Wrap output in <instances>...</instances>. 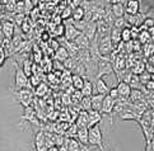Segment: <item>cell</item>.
Segmentation results:
<instances>
[{"label":"cell","mask_w":154,"mask_h":151,"mask_svg":"<svg viewBox=\"0 0 154 151\" xmlns=\"http://www.w3.org/2000/svg\"><path fill=\"white\" fill-rule=\"evenodd\" d=\"M14 66H15V89L20 90V89H24V88H31V84H29V76H27V74L23 71V69L19 67L18 62L15 61L14 62Z\"/></svg>","instance_id":"1"},{"label":"cell","mask_w":154,"mask_h":151,"mask_svg":"<svg viewBox=\"0 0 154 151\" xmlns=\"http://www.w3.org/2000/svg\"><path fill=\"white\" fill-rule=\"evenodd\" d=\"M89 145L91 146H98L101 149V151H104L102 131H101V128H100L98 125L89 128Z\"/></svg>","instance_id":"2"},{"label":"cell","mask_w":154,"mask_h":151,"mask_svg":"<svg viewBox=\"0 0 154 151\" xmlns=\"http://www.w3.org/2000/svg\"><path fill=\"white\" fill-rule=\"evenodd\" d=\"M98 50H100V53L102 56H108L115 51V46L111 41V37L106 36L103 38L98 40Z\"/></svg>","instance_id":"3"},{"label":"cell","mask_w":154,"mask_h":151,"mask_svg":"<svg viewBox=\"0 0 154 151\" xmlns=\"http://www.w3.org/2000/svg\"><path fill=\"white\" fill-rule=\"evenodd\" d=\"M17 102L20 103L24 108L27 107H31V103L33 100V94L29 89H20V90H17Z\"/></svg>","instance_id":"4"},{"label":"cell","mask_w":154,"mask_h":151,"mask_svg":"<svg viewBox=\"0 0 154 151\" xmlns=\"http://www.w3.org/2000/svg\"><path fill=\"white\" fill-rule=\"evenodd\" d=\"M115 104H116V100H115L113 98H111V96H109L108 94L104 96V100H103V105H102L101 113H102V114L109 116V122H111V125H112V113H113Z\"/></svg>","instance_id":"5"},{"label":"cell","mask_w":154,"mask_h":151,"mask_svg":"<svg viewBox=\"0 0 154 151\" xmlns=\"http://www.w3.org/2000/svg\"><path fill=\"white\" fill-rule=\"evenodd\" d=\"M35 149H36V151H47L48 150L45 131H43V129L38 131L35 135Z\"/></svg>","instance_id":"6"},{"label":"cell","mask_w":154,"mask_h":151,"mask_svg":"<svg viewBox=\"0 0 154 151\" xmlns=\"http://www.w3.org/2000/svg\"><path fill=\"white\" fill-rule=\"evenodd\" d=\"M82 34V32L76 28L74 24H68L65 25V33H64V38L66 41H75L78 37Z\"/></svg>","instance_id":"7"},{"label":"cell","mask_w":154,"mask_h":151,"mask_svg":"<svg viewBox=\"0 0 154 151\" xmlns=\"http://www.w3.org/2000/svg\"><path fill=\"white\" fill-rule=\"evenodd\" d=\"M0 31H2V34L5 37V38H10L14 36V31H15V25L13 22L10 20H4L2 25H0Z\"/></svg>","instance_id":"8"},{"label":"cell","mask_w":154,"mask_h":151,"mask_svg":"<svg viewBox=\"0 0 154 151\" xmlns=\"http://www.w3.org/2000/svg\"><path fill=\"white\" fill-rule=\"evenodd\" d=\"M140 5H141V3L139 0H126V3H125L126 14L135 15L137 13H140Z\"/></svg>","instance_id":"9"},{"label":"cell","mask_w":154,"mask_h":151,"mask_svg":"<svg viewBox=\"0 0 154 151\" xmlns=\"http://www.w3.org/2000/svg\"><path fill=\"white\" fill-rule=\"evenodd\" d=\"M117 90H119V93H120V96H125V98H130V95H131V91H133V89H131V86L124 81V80H119V83H117Z\"/></svg>","instance_id":"10"},{"label":"cell","mask_w":154,"mask_h":151,"mask_svg":"<svg viewBox=\"0 0 154 151\" xmlns=\"http://www.w3.org/2000/svg\"><path fill=\"white\" fill-rule=\"evenodd\" d=\"M75 123L79 128L88 127V123H89V112L88 111H80L78 117H76V120H75Z\"/></svg>","instance_id":"11"},{"label":"cell","mask_w":154,"mask_h":151,"mask_svg":"<svg viewBox=\"0 0 154 151\" xmlns=\"http://www.w3.org/2000/svg\"><path fill=\"white\" fill-rule=\"evenodd\" d=\"M83 34H85L88 38L91 40V42L96 38V36H97V23L96 22H89V23L87 24L85 27V29L83 31Z\"/></svg>","instance_id":"12"},{"label":"cell","mask_w":154,"mask_h":151,"mask_svg":"<svg viewBox=\"0 0 154 151\" xmlns=\"http://www.w3.org/2000/svg\"><path fill=\"white\" fill-rule=\"evenodd\" d=\"M102 121V113L98 111H89V123H88V128H92L97 125H100Z\"/></svg>","instance_id":"13"},{"label":"cell","mask_w":154,"mask_h":151,"mask_svg":"<svg viewBox=\"0 0 154 151\" xmlns=\"http://www.w3.org/2000/svg\"><path fill=\"white\" fill-rule=\"evenodd\" d=\"M104 96L103 94H94L92 95V109L93 111H98L101 112L102 109V105H103V100H104Z\"/></svg>","instance_id":"14"},{"label":"cell","mask_w":154,"mask_h":151,"mask_svg":"<svg viewBox=\"0 0 154 151\" xmlns=\"http://www.w3.org/2000/svg\"><path fill=\"white\" fill-rule=\"evenodd\" d=\"M69 57H71L70 53L68 52V50H66V48H65L64 46H61V47L59 48V50L55 51V58H56L59 62H63V64H64Z\"/></svg>","instance_id":"15"},{"label":"cell","mask_w":154,"mask_h":151,"mask_svg":"<svg viewBox=\"0 0 154 151\" xmlns=\"http://www.w3.org/2000/svg\"><path fill=\"white\" fill-rule=\"evenodd\" d=\"M76 138H78L83 145L89 144V128L88 127L79 128L78 129V135H76Z\"/></svg>","instance_id":"16"},{"label":"cell","mask_w":154,"mask_h":151,"mask_svg":"<svg viewBox=\"0 0 154 151\" xmlns=\"http://www.w3.org/2000/svg\"><path fill=\"white\" fill-rule=\"evenodd\" d=\"M74 42L76 43V46H78L80 50H88V48L91 47V40L83 33H82Z\"/></svg>","instance_id":"17"},{"label":"cell","mask_w":154,"mask_h":151,"mask_svg":"<svg viewBox=\"0 0 154 151\" xmlns=\"http://www.w3.org/2000/svg\"><path fill=\"white\" fill-rule=\"evenodd\" d=\"M96 89H97V93H98V94L107 95V94L109 93V88L107 86V83L104 81L102 78L96 79Z\"/></svg>","instance_id":"18"},{"label":"cell","mask_w":154,"mask_h":151,"mask_svg":"<svg viewBox=\"0 0 154 151\" xmlns=\"http://www.w3.org/2000/svg\"><path fill=\"white\" fill-rule=\"evenodd\" d=\"M84 84H85V80L83 79V76L73 74V76H71V86H73V88H75L76 90H82Z\"/></svg>","instance_id":"19"},{"label":"cell","mask_w":154,"mask_h":151,"mask_svg":"<svg viewBox=\"0 0 154 151\" xmlns=\"http://www.w3.org/2000/svg\"><path fill=\"white\" fill-rule=\"evenodd\" d=\"M109 37H111V41L113 43V46H119L121 43V41H122V31H120L117 28H115V27H112V31H111Z\"/></svg>","instance_id":"20"},{"label":"cell","mask_w":154,"mask_h":151,"mask_svg":"<svg viewBox=\"0 0 154 151\" xmlns=\"http://www.w3.org/2000/svg\"><path fill=\"white\" fill-rule=\"evenodd\" d=\"M64 47L68 50V52L70 53L71 57H75L76 55H78V52L80 51V48L76 46V43L74 41H66L65 40V46Z\"/></svg>","instance_id":"21"},{"label":"cell","mask_w":154,"mask_h":151,"mask_svg":"<svg viewBox=\"0 0 154 151\" xmlns=\"http://www.w3.org/2000/svg\"><path fill=\"white\" fill-rule=\"evenodd\" d=\"M111 10H112V13L116 18H122L126 14L124 4H113V5H111Z\"/></svg>","instance_id":"22"},{"label":"cell","mask_w":154,"mask_h":151,"mask_svg":"<svg viewBox=\"0 0 154 151\" xmlns=\"http://www.w3.org/2000/svg\"><path fill=\"white\" fill-rule=\"evenodd\" d=\"M145 71H146V65L143 61H136V64L131 67V73L135 74V75H141Z\"/></svg>","instance_id":"23"},{"label":"cell","mask_w":154,"mask_h":151,"mask_svg":"<svg viewBox=\"0 0 154 151\" xmlns=\"http://www.w3.org/2000/svg\"><path fill=\"white\" fill-rule=\"evenodd\" d=\"M93 90H94V85L91 80H85V84L82 89V94L83 96H92L93 95Z\"/></svg>","instance_id":"24"},{"label":"cell","mask_w":154,"mask_h":151,"mask_svg":"<svg viewBox=\"0 0 154 151\" xmlns=\"http://www.w3.org/2000/svg\"><path fill=\"white\" fill-rule=\"evenodd\" d=\"M84 15H85V10L82 8V7H78V8L73 9V20H75V22L83 20L84 19Z\"/></svg>","instance_id":"25"},{"label":"cell","mask_w":154,"mask_h":151,"mask_svg":"<svg viewBox=\"0 0 154 151\" xmlns=\"http://www.w3.org/2000/svg\"><path fill=\"white\" fill-rule=\"evenodd\" d=\"M113 27L115 28H117V29H120V31H122L125 28H131L124 17L122 18H116V20H115V23H113Z\"/></svg>","instance_id":"26"},{"label":"cell","mask_w":154,"mask_h":151,"mask_svg":"<svg viewBox=\"0 0 154 151\" xmlns=\"http://www.w3.org/2000/svg\"><path fill=\"white\" fill-rule=\"evenodd\" d=\"M82 111H92V96H84L80 102Z\"/></svg>","instance_id":"27"},{"label":"cell","mask_w":154,"mask_h":151,"mask_svg":"<svg viewBox=\"0 0 154 151\" xmlns=\"http://www.w3.org/2000/svg\"><path fill=\"white\" fill-rule=\"evenodd\" d=\"M152 38L150 33L148 32V29H140V33H139V37H137V40H139L140 43H144V45H146L148 41H149Z\"/></svg>","instance_id":"28"},{"label":"cell","mask_w":154,"mask_h":151,"mask_svg":"<svg viewBox=\"0 0 154 151\" xmlns=\"http://www.w3.org/2000/svg\"><path fill=\"white\" fill-rule=\"evenodd\" d=\"M32 67H33V64L31 62L29 58H26L23 60V71L27 74V76H31L33 71H32Z\"/></svg>","instance_id":"29"},{"label":"cell","mask_w":154,"mask_h":151,"mask_svg":"<svg viewBox=\"0 0 154 151\" xmlns=\"http://www.w3.org/2000/svg\"><path fill=\"white\" fill-rule=\"evenodd\" d=\"M47 90H48V88H47V84H45V83H41V84L38 85L37 88L35 89V94H36L37 96H43V95H46Z\"/></svg>","instance_id":"30"},{"label":"cell","mask_w":154,"mask_h":151,"mask_svg":"<svg viewBox=\"0 0 154 151\" xmlns=\"http://www.w3.org/2000/svg\"><path fill=\"white\" fill-rule=\"evenodd\" d=\"M17 4H18L17 0H9V1L5 4V10H7L8 13H14L15 10H17Z\"/></svg>","instance_id":"31"},{"label":"cell","mask_w":154,"mask_h":151,"mask_svg":"<svg viewBox=\"0 0 154 151\" xmlns=\"http://www.w3.org/2000/svg\"><path fill=\"white\" fill-rule=\"evenodd\" d=\"M133 41V34H131V28H125L122 29V42L128 43Z\"/></svg>","instance_id":"32"},{"label":"cell","mask_w":154,"mask_h":151,"mask_svg":"<svg viewBox=\"0 0 154 151\" xmlns=\"http://www.w3.org/2000/svg\"><path fill=\"white\" fill-rule=\"evenodd\" d=\"M143 51H144V55L149 58L152 55H154V45L153 43H146V45H144Z\"/></svg>","instance_id":"33"},{"label":"cell","mask_w":154,"mask_h":151,"mask_svg":"<svg viewBox=\"0 0 154 151\" xmlns=\"http://www.w3.org/2000/svg\"><path fill=\"white\" fill-rule=\"evenodd\" d=\"M42 83V80H41V76L38 74H33V75H31L29 76V84L31 86H38Z\"/></svg>","instance_id":"34"},{"label":"cell","mask_w":154,"mask_h":151,"mask_svg":"<svg viewBox=\"0 0 154 151\" xmlns=\"http://www.w3.org/2000/svg\"><path fill=\"white\" fill-rule=\"evenodd\" d=\"M139 78H140L141 84H143V85H145V84L152 79V74H149L148 71H145V73H143L141 75H139Z\"/></svg>","instance_id":"35"},{"label":"cell","mask_w":154,"mask_h":151,"mask_svg":"<svg viewBox=\"0 0 154 151\" xmlns=\"http://www.w3.org/2000/svg\"><path fill=\"white\" fill-rule=\"evenodd\" d=\"M15 13L18 14H26V8H24V0H19L17 4V10Z\"/></svg>","instance_id":"36"},{"label":"cell","mask_w":154,"mask_h":151,"mask_svg":"<svg viewBox=\"0 0 154 151\" xmlns=\"http://www.w3.org/2000/svg\"><path fill=\"white\" fill-rule=\"evenodd\" d=\"M108 95L111 96V98H113L115 100H117L120 98V93H119V90H117V86H113V88L109 89Z\"/></svg>","instance_id":"37"},{"label":"cell","mask_w":154,"mask_h":151,"mask_svg":"<svg viewBox=\"0 0 154 151\" xmlns=\"http://www.w3.org/2000/svg\"><path fill=\"white\" fill-rule=\"evenodd\" d=\"M7 57H8V55H7V52H5V48L3 46H0V66H3L4 65Z\"/></svg>","instance_id":"38"},{"label":"cell","mask_w":154,"mask_h":151,"mask_svg":"<svg viewBox=\"0 0 154 151\" xmlns=\"http://www.w3.org/2000/svg\"><path fill=\"white\" fill-rule=\"evenodd\" d=\"M24 8H26V14H28L29 12L33 10V3H32V0H24Z\"/></svg>","instance_id":"39"},{"label":"cell","mask_w":154,"mask_h":151,"mask_svg":"<svg viewBox=\"0 0 154 151\" xmlns=\"http://www.w3.org/2000/svg\"><path fill=\"white\" fill-rule=\"evenodd\" d=\"M144 88H145V90L148 91V93H152V91H154V80L150 79L149 81L144 85Z\"/></svg>","instance_id":"40"},{"label":"cell","mask_w":154,"mask_h":151,"mask_svg":"<svg viewBox=\"0 0 154 151\" xmlns=\"http://www.w3.org/2000/svg\"><path fill=\"white\" fill-rule=\"evenodd\" d=\"M70 15H71V17H73V10H71V8L70 7H68L66 9H64V12L61 13V18L63 19H65V18H69L70 17Z\"/></svg>","instance_id":"41"},{"label":"cell","mask_w":154,"mask_h":151,"mask_svg":"<svg viewBox=\"0 0 154 151\" xmlns=\"http://www.w3.org/2000/svg\"><path fill=\"white\" fill-rule=\"evenodd\" d=\"M146 71L149 73V74H154V64H152V62H148L146 64Z\"/></svg>","instance_id":"42"},{"label":"cell","mask_w":154,"mask_h":151,"mask_svg":"<svg viewBox=\"0 0 154 151\" xmlns=\"http://www.w3.org/2000/svg\"><path fill=\"white\" fill-rule=\"evenodd\" d=\"M29 28H31V27H29V23L24 20V22H23V24H22V29H23V32H24V33H27V32L29 31Z\"/></svg>","instance_id":"43"},{"label":"cell","mask_w":154,"mask_h":151,"mask_svg":"<svg viewBox=\"0 0 154 151\" xmlns=\"http://www.w3.org/2000/svg\"><path fill=\"white\" fill-rule=\"evenodd\" d=\"M107 3L111 4V5H113V4H122L124 0H107Z\"/></svg>","instance_id":"44"},{"label":"cell","mask_w":154,"mask_h":151,"mask_svg":"<svg viewBox=\"0 0 154 151\" xmlns=\"http://www.w3.org/2000/svg\"><path fill=\"white\" fill-rule=\"evenodd\" d=\"M47 151H60V147H59V146H56V145H55V146H51V147L48 149Z\"/></svg>","instance_id":"45"},{"label":"cell","mask_w":154,"mask_h":151,"mask_svg":"<svg viewBox=\"0 0 154 151\" xmlns=\"http://www.w3.org/2000/svg\"><path fill=\"white\" fill-rule=\"evenodd\" d=\"M148 62H152V64H154V55H152L149 58H148Z\"/></svg>","instance_id":"46"},{"label":"cell","mask_w":154,"mask_h":151,"mask_svg":"<svg viewBox=\"0 0 154 151\" xmlns=\"http://www.w3.org/2000/svg\"><path fill=\"white\" fill-rule=\"evenodd\" d=\"M8 1H9V0H0V3H2V4H4V5H5V4H7Z\"/></svg>","instance_id":"47"},{"label":"cell","mask_w":154,"mask_h":151,"mask_svg":"<svg viewBox=\"0 0 154 151\" xmlns=\"http://www.w3.org/2000/svg\"><path fill=\"white\" fill-rule=\"evenodd\" d=\"M152 79H153V80H154V74H153V75H152Z\"/></svg>","instance_id":"48"},{"label":"cell","mask_w":154,"mask_h":151,"mask_svg":"<svg viewBox=\"0 0 154 151\" xmlns=\"http://www.w3.org/2000/svg\"><path fill=\"white\" fill-rule=\"evenodd\" d=\"M87 1H93V0H87Z\"/></svg>","instance_id":"49"},{"label":"cell","mask_w":154,"mask_h":151,"mask_svg":"<svg viewBox=\"0 0 154 151\" xmlns=\"http://www.w3.org/2000/svg\"><path fill=\"white\" fill-rule=\"evenodd\" d=\"M139 1H140V3H141V0H139Z\"/></svg>","instance_id":"50"},{"label":"cell","mask_w":154,"mask_h":151,"mask_svg":"<svg viewBox=\"0 0 154 151\" xmlns=\"http://www.w3.org/2000/svg\"><path fill=\"white\" fill-rule=\"evenodd\" d=\"M0 67H2V66H0Z\"/></svg>","instance_id":"51"}]
</instances>
